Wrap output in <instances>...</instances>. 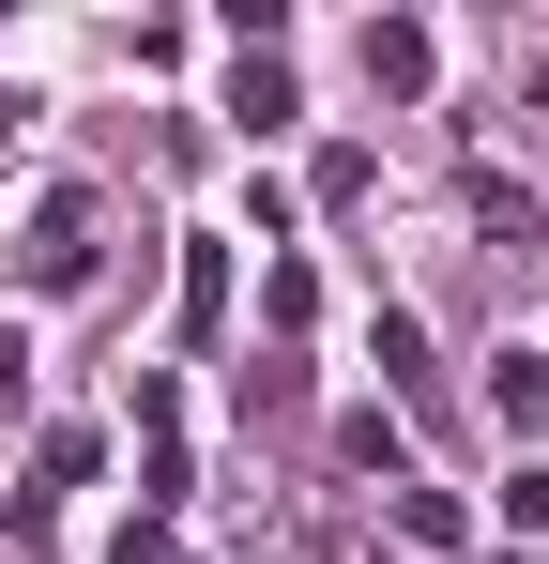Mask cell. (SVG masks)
<instances>
[{
	"instance_id": "1",
	"label": "cell",
	"mask_w": 549,
	"mask_h": 564,
	"mask_svg": "<svg viewBox=\"0 0 549 564\" xmlns=\"http://www.w3.org/2000/svg\"><path fill=\"white\" fill-rule=\"evenodd\" d=\"M15 275H31V290H92V198H77V184H62L46 214H31V245H15Z\"/></svg>"
},
{
	"instance_id": "2",
	"label": "cell",
	"mask_w": 549,
	"mask_h": 564,
	"mask_svg": "<svg viewBox=\"0 0 549 564\" xmlns=\"http://www.w3.org/2000/svg\"><path fill=\"white\" fill-rule=\"evenodd\" d=\"M428 77H443V46H428V31H412V15H366V93H428Z\"/></svg>"
},
{
	"instance_id": "3",
	"label": "cell",
	"mask_w": 549,
	"mask_h": 564,
	"mask_svg": "<svg viewBox=\"0 0 549 564\" xmlns=\"http://www.w3.org/2000/svg\"><path fill=\"white\" fill-rule=\"evenodd\" d=\"M229 321V229H198V260H183V336H214Z\"/></svg>"
},
{
	"instance_id": "4",
	"label": "cell",
	"mask_w": 549,
	"mask_h": 564,
	"mask_svg": "<svg viewBox=\"0 0 549 564\" xmlns=\"http://www.w3.org/2000/svg\"><path fill=\"white\" fill-rule=\"evenodd\" d=\"M473 229H488V245H504V260H519V245H535L549 214H535V184H504V169H488V184H473Z\"/></svg>"
},
{
	"instance_id": "5",
	"label": "cell",
	"mask_w": 549,
	"mask_h": 564,
	"mask_svg": "<svg viewBox=\"0 0 549 564\" xmlns=\"http://www.w3.org/2000/svg\"><path fill=\"white\" fill-rule=\"evenodd\" d=\"M229 122H245V138H274V122H290V77H274V62H245V77H229Z\"/></svg>"
},
{
	"instance_id": "6",
	"label": "cell",
	"mask_w": 549,
	"mask_h": 564,
	"mask_svg": "<svg viewBox=\"0 0 549 564\" xmlns=\"http://www.w3.org/2000/svg\"><path fill=\"white\" fill-rule=\"evenodd\" d=\"M397 534H412V550H458V534H473V519H458L443 488H397Z\"/></svg>"
},
{
	"instance_id": "7",
	"label": "cell",
	"mask_w": 549,
	"mask_h": 564,
	"mask_svg": "<svg viewBox=\"0 0 549 564\" xmlns=\"http://www.w3.org/2000/svg\"><path fill=\"white\" fill-rule=\"evenodd\" d=\"M488 397H504L519 427H549V351H504V381H488Z\"/></svg>"
},
{
	"instance_id": "8",
	"label": "cell",
	"mask_w": 549,
	"mask_h": 564,
	"mask_svg": "<svg viewBox=\"0 0 549 564\" xmlns=\"http://www.w3.org/2000/svg\"><path fill=\"white\" fill-rule=\"evenodd\" d=\"M504 519H519V534H549V458H535V473H504Z\"/></svg>"
},
{
	"instance_id": "9",
	"label": "cell",
	"mask_w": 549,
	"mask_h": 564,
	"mask_svg": "<svg viewBox=\"0 0 549 564\" xmlns=\"http://www.w3.org/2000/svg\"><path fill=\"white\" fill-rule=\"evenodd\" d=\"M15 122H31V93H0V138H15Z\"/></svg>"
}]
</instances>
